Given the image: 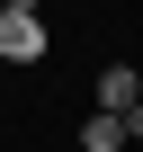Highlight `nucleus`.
<instances>
[{"label":"nucleus","instance_id":"nucleus-2","mask_svg":"<svg viewBox=\"0 0 143 152\" xmlns=\"http://www.w3.org/2000/svg\"><path fill=\"white\" fill-rule=\"evenodd\" d=\"M125 107H143V72L134 63H107L98 72V116H125Z\"/></svg>","mask_w":143,"mask_h":152},{"label":"nucleus","instance_id":"nucleus-4","mask_svg":"<svg viewBox=\"0 0 143 152\" xmlns=\"http://www.w3.org/2000/svg\"><path fill=\"white\" fill-rule=\"evenodd\" d=\"M125 143H143V107H125Z\"/></svg>","mask_w":143,"mask_h":152},{"label":"nucleus","instance_id":"nucleus-3","mask_svg":"<svg viewBox=\"0 0 143 152\" xmlns=\"http://www.w3.org/2000/svg\"><path fill=\"white\" fill-rule=\"evenodd\" d=\"M81 143H90V152H125V116H90Z\"/></svg>","mask_w":143,"mask_h":152},{"label":"nucleus","instance_id":"nucleus-5","mask_svg":"<svg viewBox=\"0 0 143 152\" xmlns=\"http://www.w3.org/2000/svg\"><path fill=\"white\" fill-rule=\"evenodd\" d=\"M9 9H36V0H9Z\"/></svg>","mask_w":143,"mask_h":152},{"label":"nucleus","instance_id":"nucleus-6","mask_svg":"<svg viewBox=\"0 0 143 152\" xmlns=\"http://www.w3.org/2000/svg\"><path fill=\"white\" fill-rule=\"evenodd\" d=\"M0 9H9V0H0Z\"/></svg>","mask_w":143,"mask_h":152},{"label":"nucleus","instance_id":"nucleus-1","mask_svg":"<svg viewBox=\"0 0 143 152\" xmlns=\"http://www.w3.org/2000/svg\"><path fill=\"white\" fill-rule=\"evenodd\" d=\"M45 54V18L36 9H0V63H36Z\"/></svg>","mask_w":143,"mask_h":152}]
</instances>
